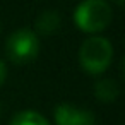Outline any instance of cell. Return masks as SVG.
<instances>
[{
	"instance_id": "8",
	"label": "cell",
	"mask_w": 125,
	"mask_h": 125,
	"mask_svg": "<svg viewBox=\"0 0 125 125\" xmlns=\"http://www.w3.org/2000/svg\"><path fill=\"white\" fill-rule=\"evenodd\" d=\"M5 77H7V67H5V63H4L2 60H0V86L4 84Z\"/></svg>"
},
{
	"instance_id": "4",
	"label": "cell",
	"mask_w": 125,
	"mask_h": 125,
	"mask_svg": "<svg viewBox=\"0 0 125 125\" xmlns=\"http://www.w3.org/2000/svg\"><path fill=\"white\" fill-rule=\"evenodd\" d=\"M53 116L57 125H94V115L89 110H82L69 103L58 104Z\"/></svg>"
},
{
	"instance_id": "3",
	"label": "cell",
	"mask_w": 125,
	"mask_h": 125,
	"mask_svg": "<svg viewBox=\"0 0 125 125\" xmlns=\"http://www.w3.org/2000/svg\"><path fill=\"white\" fill-rule=\"evenodd\" d=\"M40 38L31 29H17L7 38V55L16 63H28L40 53Z\"/></svg>"
},
{
	"instance_id": "9",
	"label": "cell",
	"mask_w": 125,
	"mask_h": 125,
	"mask_svg": "<svg viewBox=\"0 0 125 125\" xmlns=\"http://www.w3.org/2000/svg\"><path fill=\"white\" fill-rule=\"evenodd\" d=\"M116 4H118V5H122V4H123V0H116Z\"/></svg>"
},
{
	"instance_id": "7",
	"label": "cell",
	"mask_w": 125,
	"mask_h": 125,
	"mask_svg": "<svg viewBox=\"0 0 125 125\" xmlns=\"http://www.w3.org/2000/svg\"><path fill=\"white\" fill-rule=\"evenodd\" d=\"M9 125H50V123L41 113L33 110H24V111H19L10 120Z\"/></svg>"
},
{
	"instance_id": "5",
	"label": "cell",
	"mask_w": 125,
	"mask_h": 125,
	"mask_svg": "<svg viewBox=\"0 0 125 125\" xmlns=\"http://www.w3.org/2000/svg\"><path fill=\"white\" fill-rule=\"evenodd\" d=\"M60 24H62V19H60V14L53 9H48L45 12H41L36 19V31L43 36H50L53 33H57L60 29Z\"/></svg>"
},
{
	"instance_id": "2",
	"label": "cell",
	"mask_w": 125,
	"mask_h": 125,
	"mask_svg": "<svg viewBox=\"0 0 125 125\" xmlns=\"http://www.w3.org/2000/svg\"><path fill=\"white\" fill-rule=\"evenodd\" d=\"M113 58V46L103 36H89L79 48V62L89 74L104 72Z\"/></svg>"
},
{
	"instance_id": "1",
	"label": "cell",
	"mask_w": 125,
	"mask_h": 125,
	"mask_svg": "<svg viewBox=\"0 0 125 125\" xmlns=\"http://www.w3.org/2000/svg\"><path fill=\"white\" fill-rule=\"evenodd\" d=\"M113 19L111 7L106 0H82L74 10V21L84 33H99Z\"/></svg>"
},
{
	"instance_id": "6",
	"label": "cell",
	"mask_w": 125,
	"mask_h": 125,
	"mask_svg": "<svg viewBox=\"0 0 125 125\" xmlns=\"http://www.w3.org/2000/svg\"><path fill=\"white\" fill-rule=\"evenodd\" d=\"M94 94L103 103L115 101L118 96V84L113 79H101L94 84Z\"/></svg>"
}]
</instances>
